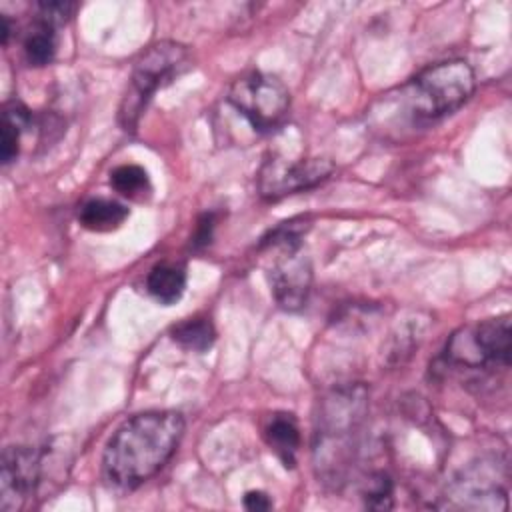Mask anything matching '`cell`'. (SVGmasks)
<instances>
[{"label":"cell","mask_w":512,"mask_h":512,"mask_svg":"<svg viewBox=\"0 0 512 512\" xmlns=\"http://www.w3.org/2000/svg\"><path fill=\"white\" fill-rule=\"evenodd\" d=\"M182 434L184 418L178 412L152 410L132 416L104 448V480L118 490L138 488L172 458Z\"/></svg>","instance_id":"6da1fadb"},{"label":"cell","mask_w":512,"mask_h":512,"mask_svg":"<svg viewBox=\"0 0 512 512\" xmlns=\"http://www.w3.org/2000/svg\"><path fill=\"white\" fill-rule=\"evenodd\" d=\"M366 412L368 392L360 384L340 386L322 398L312 446L314 466L322 482L332 486L344 482L356 456Z\"/></svg>","instance_id":"7a4b0ae2"},{"label":"cell","mask_w":512,"mask_h":512,"mask_svg":"<svg viewBox=\"0 0 512 512\" xmlns=\"http://www.w3.org/2000/svg\"><path fill=\"white\" fill-rule=\"evenodd\" d=\"M476 80L468 62L444 60L430 64L406 86L408 110L416 120H436L458 110L474 92Z\"/></svg>","instance_id":"3957f363"},{"label":"cell","mask_w":512,"mask_h":512,"mask_svg":"<svg viewBox=\"0 0 512 512\" xmlns=\"http://www.w3.org/2000/svg\"><path fill=\"white\" fill-rule=\"evenodd\" d=\"M190 54L186 46L162 40L148 46L140 58L134 62L130 80L126 84L120 108H118V122L126 132H132L154 96V92L170 82L174 76L182 74L188 68Z\"/></svg>","instance_id":"277c9868"},{"label":"cell","mask_w":512,"mask_h":512,"mask_svg":"<svg viewBox=\"0 0 512 512\" xmlns=\"http://www.w3.org/2000/svg\"><path fill=\"white\" fill-rule=\"evenodd\" d=\"M300 236L302 226L296 222H284L262 242V246H280V254L268 270V280L278 306L290 312L306 304L312 286V266L308 256L302 252Z\"/></svg>","instance_id":"5b68a950"},{"label":"cell","mask_w":512,"mask_h":512,"mask_svg":"<svg viewBox=\"0 0 512 512\" xmlns=\"http://www.w3.org/2000/svg\"><path fill=\"white\" fill-rule=\"evenodd\" d=\"M512 352V332L508 316L488 318L454 332L446 344L444 358L464 368H486L490 364L508 366Z\"/></svg>","instance_id":"8992f818"},{"label":"cell","mask_w":512,"mask_h":512,"mask_svg":"<svg viewBox=\"0 0 512 512\" xmlns=\"http://www.w3.org/2000/svg\"><path fill=\"white\" fill-rule=\"evenodd\" d=\"M228 102L258 132L276 130L288 116V88L272 74L250 72L236 78L228 90Z\"/></svg>","instance_id":"52a82bcc"},{"label":"cell","mask_w":512,"mask_h":512,"mask_svg":"<svg viewBox=\"0 0 512 512\" xmlns=\"http://www.w3.org/2000/svg\"><path fill=\"white\" fill-rule=\"evenodd\" d=\"M334 172V164L328 158L306 160H266L258 172L260 196L268 200L282 198L324 182Z\"/></svg>","instance_id":"ba28073f"},{"label":"cell","mask_w":512,"mask_h":512,"mask_svg":"<svg viewBox=\"0 0 512 512\" xmlns=\"http://www.w3.org/2000/svg\"><path fill=\"white\" fill-rule=\"evenodd\" d=\"M40 478V454L30 446H8L2 454L0 508L14 512L22 508Z\"/></svg>","instance_id":"9c48e42d"},{"label":"cell","mask_w":512,"mask_h":512,"mask_svg":"<svg viewBox=\"0 0 512 512\" xmlns=\"http://www.w3.org/2000/svg\"><path fill=\"white\" fill-rule=\"evenodd\" d=\"M264 440L286 468H292L296 464V452L300 448V428L292 414H272L264 424Z\"/></svg>","instance_id":"30bf717a"},{"label":"cell","mask_w":512,"mask_h":512,"mask_svg":"<svg viewBox=\"0 0 512 512\" xmlns=\"http://www.w3.org/2000/svg\"><path fill=\"white\" fill-rule=\"evenodd\" d=\"M450 500H454L450 506H456V508H480V510H492V508H506L500 502H506V494L496 488L494 484H480L476 480H470V478H462V480H456L450 490H448V496Z\"/></svg>","instance_id":"8fae6325"},{"label":"cell","mask_w":512,"mask_h":512,"mask_svg":"<svg viewBox=\"0 0 512 512\" xmlns=\"http://www.w3.org/2000/svg\"><path fill=\"white\" fill-rule=\"evenodd\" d=\"M184 288H186V272L180 264H172V262L156 264L146 278L148 294L164 306H170L176 300H180V296L184 294Z\"/></svg>","instance_id":"7c38bea8"},{"label":"cell","mask_w":512,"mask_h":512,"mask_svg":"<svg viewBox=\"0 0 512 512\" xmlns=\"http://www.w3.org/2000/svg\"><path fill=\"white\" fill-rule=\"evenodd\" d=\"M128 218V208L116 200L92 198L82 204L78 220L86 230L110 232L116 230Z\"/></svg>","instance_id":"4fadbf2b"},{"label":"cell","mask_w":512,"mask_h":512,"mask_svg":"<svg viewBox=\"0 0 512 512\" xmlns=\"http://www.w3.org/2000/svg\"><path fill=\"white\" fill-rule=\"evenodd\" d=\"M32 114L20 102H10L2 114V138H0V156L4 164H10L18 156L20 132L30 126Z\"/></svg>","instance_id":"5bb4252c"},{"label":"cell","mask_w":512,"mask_h":512,"mask_svg":"<svg viewBox=\"0 0 512 512\" xmlns=\"http://www.w3.org/2000/svg\"><path fill=\"white\" fill-rule=\"evenodd\" d=\"M172 340L178 342L182 348L186 350H194V352H204L214 344L216 332L214 326L208 318H188L182 320L180 324H176L172 328Z\"/></svg>","instance_id":"9a60e30c"},{"label":"cell","mask_w":512,"mask_h":512,"mask_svg":"<svg viewBox=\"0 0 512 512\" xmlns=\"http://www.w3.org/2000/svg\"><path fill=\"white\" fill-rule=\"evenodd\" d=\"M56 52V32L52 26L36 22L24 38V56L30 66H46Z\"/></svg>","instance_id":"2e32d148"},{"label":"cell","mask_w":512,"mask_h":512,"mask_svg":"<svg viewBox=\"0 0 512 512\" xmlns=\"http://www.w3.org/2000/svg\"><path fill=\"white\" fill-rule=\"evenodd\" d=\"M110 186L126 198H142L150 192V178L138 164H122L110 172Z\"/></svg>","instance_id":"e0dca14e"},{"label":"cell","mask_w":512,"mask_h":512,"mask_svg":"<svg viewBox=\"0 0 512 512\" xmlns=\"http://www.w3.org/2000/svg\"><path fill=\"white\" fill-rule=\"evenodd\" d=\"M392 480L388 474L384 472H374L368 476V480L364 482V502L368 508L374 510H388L392 508Z\"/></svg>","instance_id":"ac0fdd59"},{"label":"cell","mask_w":512,"mask_h":512,"mask_svg":"<svg viewBox=\"0 0 512 512\" xmlns=\"http://www.w3.org/2000/svg\"><path fill=\"white\" fill-rule=\"evenodd\" d=\"M76 12L74 2H62V0H50V2H38L36 4V22H42L46 26H52L54 30L62 24H66L72 14Z\"/></svg>","instance_id":"d6986e66"},{"label":"cell","mask_w":512,"mask_h":512,"mask_svg":"<svg viewBox=\"0 0 512 512\" xmlns=\"http://www.w3.org/2000/svg\"><path fill=\"white\" fill-rule=\"evenodd\" d=\"M212 230H214V214L212 212H206L200 216L198 224H196V232L192 236V246L194 248H202L210 242L212 238Z\"/></svg>","instance_id":"ffe728a7"},{"label":"cell","mask_w":512,"mask_h":512,"mask_svg":"<svg viewBox=\"0 0 512 512\" xmlns=\"http://www.w3.org/2000/svg\"><path fill=\"white\" fill-rule=\"evenodd\" d=\"M244 508L246 510H270L272 508V500L268 498V494L260 492V490H250L244 496Z\"/></svg>","instance_id":"44dd1931"},{"label":"cell","mask_w":512,"mask_h":512,"mask_svg":"<svg viewBox=\"0 0 512 512\" xmlns=\"http://www.w3.org/2000/svg\"><path fill=\"white\" fill-rule=\"evenodd\" d=\"M0 24H2V28H0V32H2V44L6 46L8 44V36H10V22H8V18L2 14V18H0Z\"/></svg>","instance_id":"7402d4cb"}]
</instances>
